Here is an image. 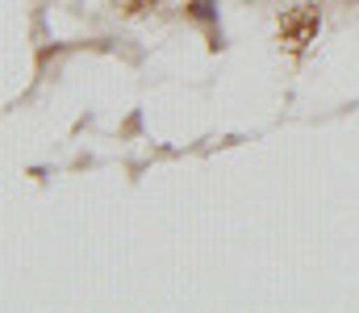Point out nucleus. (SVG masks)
I'll return each mask as SVG.
<instances>
[{
	"label": "nucleus",
	"mask_w": 359,
	"mask_h": 313,
	"mask_svg": "<svg viewBox=\"0 0 359 313\" xmlns=\"http://www.w3.org/2000/svg\"><path fill=\"white\" fill-rule=\"evenodd\" d=\"M313 29H318V13H313V8H297V13L284 17V25H280V34H284L288 46H305V42L313 38Z\"/></svg>",
	"instance_id": "obj_1"
}]
</instances>
